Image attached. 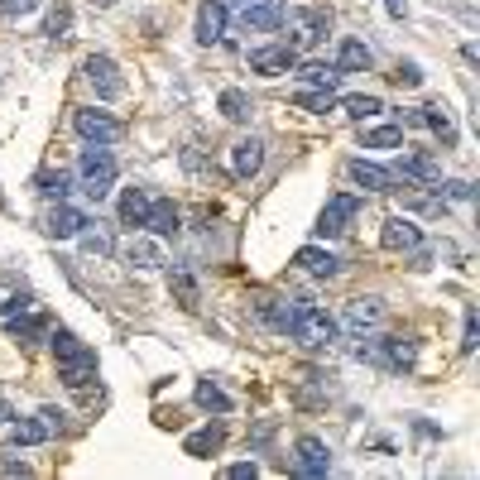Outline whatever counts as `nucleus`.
Here are the masks:
<instances>
[{"instance_id":"nucleus-20","label":"nucleus","mask_w":480,"mask_h":480,"mask_svg":"<svg viewBox=\"0 0 480 480\" xmlns=\"http://www.w3.org/2000/svg\"><path fill=\"white\" fill-rule=\"evenodd\" d=\"M82 226H92V221L82 217L77 207H67V202H58V207H49V211H44V231H49L53 240H67V236H77Z\"/></svg>"},{"instance_id":"nucleus-42","label":"nucleus","mask_w":480,"mask_h":480,"mask_svg":"<svg viewBox=\"0 0 480 480\" xmlns=\"http://www.w3.org/2000/svg\"><path fill=\"white\" fill-rule=\"evenodd\" d=\"M442 192L451 197V202H471V182H461V178H451V182H442Z\"/></svg>"},{"instance_id":"nucleus-22","label":"nucleus","mask_w":480,"mask_h":480,"mask_svg":"<svg viewBox=\"0 0 480 480\" xmlns=\"http://www.w3.org/2000/svg\"><path fill=\"white\" fill-rule=\"evenodd\" d=\"M375 67V53L365 49V39H342V49H336V73H370Z\"/></svg>"},{"instance_id":"nucleus-5","label":"nucleus","mask_w":480,"mask_h":480,"mask_svg":"<svg viewBox=\"0 0 480 480\" xmlns=\"http://www.w3.org/2000/svg\"><path fill=\"white\" fill-rule=\"evenodd\" d=\"M360 360H375V365H385V370H413L418 346L408 342V336H379V342L360 346Z\"/></svg>"},{"instance_id":"nucleus-4","label":"nucleus","mask_w":480,"mask_h":480,"mask_svg":"<svg viewBox=\"0 0 480 480\" xmlns=\"http://www.w3.org/2000/svg\"><path fill=\"white\" fill-rule=\"evenodd\" d=\"M284 24H289V49L293 53L313 49V44H322V39L332 34V15H327V10H313V5L284 10Z\"/></svg>"},{"instance_id":"nucleus-17","label":"nucleus","mask_w":480,"mask_h":480,"mask_svg":"<svg viewBox=\"0 0 480 480\" xmlns=\"http://www.w3.org/2000/svg\"><path fill=\"white\" fill-rule=\"evenodd\" d=\"M342 322H346L351 332H360V336H365V332H375L379 322H385V303H379L375 293H370V298H351V303H346V313H342Z\"/></svg>"},{"instance_id":"nucleus-46","label":"nucleus","mask_w":480,"mask_h":480,"mask_svg":"<svg viewBox=\"0 0 480 480\" xmlns=\"http://www.w3.org/2000/svg\"><path fill=\"white\" fill-rule=\"evenodd\" d=\"M221 5H245V0H221Z\"/></svg>"},{"instance_id":"nucleus-33","label":"nucleus","mask_w":480,"mask_h":480,"mask_svg":"<svg viewBox=\"0 0 480 480\" xmlns=\"http://www.w3.org/2000/svg\"><path fill=\"white\" fill-rule=\"evenodd\" d=\"M365 149H399L404 145V125H375V130L360 135Z\"/></svg>"},{"instance_id":"nucleus-2","label":"nucleus","mask_w":480,"mask_h":480,"mask_svg":"<svg viewBox=\"0 0 480 480\" xmlns=\"http://www.w3.org/2000/svg\"><path fill=\"white\" fill-rule=\"evenodd\" d=\"M116 154H111L106 145H92V149H82V159H77V178H82V192L92 197V202H102V197L116 188Z\"/></svg>"},{"instance_id":"nucleus-9","label":"nucleus","mask_w":480,"mask_h":480,"mask_svg":"<svg viewBox=\"0 0 480 480\" xmlns=\"http://www.w3.org/2000/svg\"><path fill=\"white\" fill-rule=\"evenodd\" d=\"M356 211H360V197H351V192H336V197H327V207H322V217H317V236H322V240H332V236L351 231Z\"/></svg>"},{"instance_id":"nucleus-11","label":"nucleus","mask_w":480,"mask_h":480,"mask_svg":"<svg viewBox=\"0 0 480 480\" xmlns=\"http://www.w3.org/2000/svg\"><path fill=\"white\" fill-rule=\"evenodd\" d=\"M389 173L399 178L404 188H408V182H428V188H432V182H442V164H437L432 154H399Z\"/></svg>"},{"instance_id":"nucleus-19","label":"nucleus","mask_w":480,"mask_h":480,"mask_svg":"<svg viewBox=\"0 0 480 480\" xmlns=\"http://www.w3.org/2000/svg\"><path fill=\"white\" fill-rule=\"evenodd\" d=\"M293 264H298L303 274H313V279H336L342 274V260H336L332 250H322V245H303L298 255H293Z\"/></svg>"},{"instance_id":"nucleus-12","label":"nucleus","mask_w":480,"mask_h":480,"mask_svg":"<svg viewBox=\"0 0 480 480\" xmlns=\"http://www.w3.org/2000/svg\"><path fill=\"white\" fill-rule=\"evenodd\" d=\"M298 461H293V471L307 476V480H322V476H332V451L322 437H298Z\"/></svg>"},{"instance_id":"nucleus-26","label":"nucleus","mask_w":480,"mask_h":480,"mask_svg":"<svg viewBox=\"0 0 480 480\" xmlns=\"http://www.w3.org/2000/svg\"><path fill=\"white\" fill-rule=\"evenodd\" d=\"M298 303H303V298H293V293H289V298H264V303H260V317L270 322L274 332H284V336H289L293 317H298Z\"/></svg>"},{"instance_id":"nucleus-28","label":"nucleus","mask_w":480,"mask_h":480,"mask_svg":"<svg viewBox=\"0 0 480 480\" xmlns=\"http://www.w3.org/2000/svg\"><path fill=\"white\" fill-rule=\"evenodd\" d=\"M293 73H298L303 87H313V92H336V82H342L336 63H303V67H293Z\"/></svg>"},{"instance_id":"nucleus-39","label":"nucleus","mask_w":480,"mask_h":480,"mask_svg":"<svg viewBox=\"0 0 480 480\" xmlns=\"http://www.w3.org/2000/svg\"><path fill=\"white\" fill-rule=\"evenodd\" d=\"M39 5H44V0H0V20H24V15H34Z\"/></svg>"},{"instance_id":"nucleus-25","label":"nucleus","mask_w":480,"mask_h":480,"mask_svg":"<svg viewBox=\"0 0 480 480\" xmlns=\"http://www.w3.org/2000/svg\"><path fill=\"white\" fill-rule=\"evenodd\" d=\"M125 260L135 264V270H164V250H159V240H149V236H130V245H125Z\"/></svg>"},{"instance_id":"nucleus-27","label":"nucleus","mask_w":480,"mask_h":480,"mask_svg":"<svg viewBox=\"0 0 480 480\" xmlns=\"http://www.w3.org/2000/svg\"><path fill=\"white\" fill-rule=\"evenodd\" d=\"M221 442H226V428L221 422H207V428L182 437V451H188V457H211V451H221Z\"/></svg>"},{"instance_id":"nucleus-13","label":"nucleus","mask_w":480,"mask_h":480,"mask_svg":"<svg viewBox=\"0 0 480 480\" xmlns=\"http://www.w3.org/2000/svg\"><path fill=\"white\" fill-rule=\"evenodd\" d=\"M5 332L15 336V342L34 346V342H44V336H49V317L30 303V307H20V313H10V317H5Z\"/></svg>"},{"instance_id":"nucleus-47","label":"nucleus","mask_w":480,"mask_h":480,"mask_svg":"<svg viewBox=\"0 0 480 480\" xmlns=\"http://www.w3.org/2000/svg\"><path fill=\"white\" fill-rule=\"evenodd\" d=\"M96 5H116V0H96Z\"/></svg>"},{"instance_id":"nucleus-29","label":"nucleus","mask_w":480,"mask_h":480,"mask_svg":"<svg viewBox=\"0 0 480 480\" xmlns=\"http://www.w3.org/2000/svg\"><path fill=\"white\" fill-rule=\"evenodd\" d=\"M145 217H149V192L145 188H125L120 192V221L130 226V231H139Z\"/></svg>"},{"instance_id":"nucleus-38","label":"nucleus","mask_w":480,"mask_h":480,"mask_svg":"<svg viewBox=\"0 0 480 480\" xmlns=\"http://www.w3.org/2000/svg\"><path fill=\"white\" fill-rule=\"evenodd\" d=\"M480 346V313L476 307H466V327H461V351L471 356V351Z\"/></svg>"},{"instance_id":"nucleus-1","label":"nucleus","mask_w":480,"mask_h":480,"mask_svg":"<svg viewBox=\"0 0 480 480\" xmlns=\"http://www.w3.org/2000/svg\"><path fill=\"white\" fill-rule=\"evenodd\" d=\"M49 342H53V360H58V379L67 389H87L96 379V351L82 342L77 332H67V327H58Z\"/></svg>"},{"instance_id":"nucleus-3","label":"nucleus","mask_w":480,"mask_h":480,"mask_svg":"<svg viewBox=\"0 0 480 480\" xmlns=\"http://www.w3.org/2000/svg\"><path fill=\"white\" fill-rule=\"evenodd\" d=\"M293 342H303L307 351H332L336 346V317L332 313H322L317 303H298V317H293V327H289Z\"/></svg>"},{"instance_id":"nucleus-30","label":"nucleus","mask_w":480,"mask_h":480,"mask_svg":"<svg viewBox=\"0 0 480 480\" xmlns=\"http://www.w3.org/2000/svg\"><path fill=\"white\" fill-rule=\"evenodd\" d=\"M217 106H221V116L236 120V125H245L250 116H255V102H250V96L240 92V87H226V92L217 96Z\"/></svg>"},{"instance_id":"nucleus-7","label":"nucleus","mask_w":480,"mask_h":480,"mask_svg":"<svg viewBox=\"0 0 480 480\" xmlns=\"http://www.w3.org/2000/svg\"><path fill=\"white\" fill-rule=\"evenodd\" d=\"M63 418H67V413H58V408H39L34 418L10 422V442H15V447H39V442H49V437L63 428Z\"/></svg>"},{"instance_id":"nucleus-41","label":"nucleus","mask_w":480,"mask_h":480,"mask_svg":"<svg viewBox=\"0 0 480 480\" xmlns=\"http://www.w3.org/2000/svg\"><path fill=\"white\" fill-rule=\"evenodd\" d=\"M394 82H399V87H418V82H422V67H418V63H399Z\"/></svg>"},{"instance_id":"nucleus-16","label":"nucleus","mask_w":480,"mask_h":480,"mask_svg":"<svg viewBox=\"0 0 480 480\" xmlns=\"http://www.w3.org/2000/svg\"><path fill=\"white\" fill-rule=\"evenodd\" d=\"M379 245L385 250H418L422 245V226L413 217H389L385 231H379Z\"/></svg>"},{"instance_id":"nucleus-43","label":"nucleus","mask_w":480,"mask_h":480,"mask_svg":"<svg viewBox=\"0 0 480 480\" xmlns=\"http://www.w3.org/2000/svg\"><path fill=\"white\" fill-rule=\"evenodd\" d=\"M226 476H231V480H255V476H260V466H255V461H240V466H231Z\"/></svg>"},{"instance_id":"nucleus-36","label":"nucleus","mask_w":480,"mask_h":480,"mask_svg":"<svg viewBox=\"0 0 480 480\" xmlns=\"http://www.w3.org/2000/svg\"><path fill=\"white\" fill-rule=\"evenodd\" d=\"M44 34H49V39H67V34H73V10H67V5L53 10L49 24H44Z\"/></svg>"},{"instance_id":"nucleus-18","label":"nucleus","mask_w":480,"mask_h":480,"mask_svg":"<svg viewBox=\"0 0 480 480\" xmlns=\"http://www.w3.org/2000/svg\"><path fill=\"white\" fill-rule=\"evenodd\" d=\"M145 226L159 240H168V236H178L182 231V211L168 202V197H149V217H145Z\"/></svg>"},{"instance_id":"nucleus-15","label":"nucleus","mask_w":480,"mask_h":480,"mask_svg":"<svg viewBox=\"0 0 480 480\" xmlns=\"http://www.w3.org/2000/svg\"><path fill=\"white\" fill-rule=\"evenodd\" d=\"M260 168H264V139L260 135L236 139V145H231V173L236 178H255Z\"/></svg>"},{"instance_id":"nucleus-8","label":"nucleus","mask_w":480,"mask_h":480,"mask_svg":"<svg viewBox=\"0 0 480 480\" xmlns=\"http://www.w3.org/2000/svg\"><path fill=\"white\" fill-rule=\"evenodd\" d=\"M73 130L87 139V145H116V139L125 135V125L116 116H106V111L87 106V111H77V116H73Z\"/></svg>"},{"instance_id":"nucleus-23","label":"nucleus","mask_w":480,"mask_h":480,"mask_svg":"<svg viewBox=\"0 0 480 480\" xmlns=\"http://www.w3.org/2000/svg\"><path fill=\"white\" fill-rule=\"evenodd\" d=\"M226 39V5L221 0H207L197 10V44H221Z\"/></svg>"},{"instance_id":"nucleus-32","label":"nucleus","mask_w":480,"mask_h":480,"mask_svg":"<svg viewBox=\"0 0 480 480\" xmlns=\"http://www.w3.org/2000/svg\"><path fill=\"white\" fill-rule=\"evenodd\" d=\"M197 408H207V413H231V394H226L217 379H197Z\"/></svg>"},{"instance_id":"nucleus-34","label":"nucleus","mask_w":480,"mask_h":480,"mask_svg":"<svg viewBox=\"0 0 480 480\" xmlns=\"http://www.w3.org/2000/svg\"><path fill=\"white\" fill-rule=\"evenodd\" d=\"M342 106H346L351 120H375L379 111H385V102H379V96H346Z\"/></svg>"},{"instance_id":"nucleus-31","label":"nucleus","mask_w":480,"mask_h":480,"mask_svg":"<svg viewBox=\"0 0 480 480\" xmlns=\"http://www.w3.org/2000/svg\"><path fill=\"white\" fill-rule=\"evenodd\" d=\"M422 111V125L442 139V145H457V125H451V111L442 106V102H432V106H418Z\"/></svg>"},{"instance_id":"nucleus-45","label":"nucleus","mask_w":480,"mask_h":480,"mask_svg":"<svg viewBox=\"0 0 480 480\" xmlns=\"http://www.w3.org/2000/svg\"><path fill=\"white\" fill-rule=\"evenodd\" d=\"M10 418H15V413H10V404H5V394H0V428H5V422Z\"/></svg>"},{"instance_id":"nucleus-21","label":"nucleus","mask_w":480,"mask_h":480,"mask_svg":"<svg viewBox=\"0 0 480 480\" xmlns=\"http://www.w3.org/2000/svg\"><path fill=\"white\" fill-rule=\"evenodd\" d=\"M346 173L360 182V188H370V192H399V178L389 173V168H379V164H365V159H351L346 164Z\"/></svg>"},{"instance_id":"nucleus-6","label":"nucleus","mask_w":480,"mask_h":480,"mask_svg":"<svg viewBox=\"0 0 480 480\" xmlns=\"http://www.w3.org/2000/svg\"><path fill=\"white\" fill-rule=\"evenodd\" d=\"M82 82L102 96V102H116V96L125 92V77H120V67L116 58H106V53H92L87 63H82Z\"/></svg>"},{"instance_id":"nucleus-35","label":"nucleus","mask_w":480,"mask_h":480,"mask_svg":"<svg viewBox=\"0 0 480 480\" xmlns=\"http://www.w3.org/2000/svg\"><path fill=\"white\" fill-rule=\"evenodd\" d=\"M39 192L58 197V202H63V197L73 192V178H67V173H39Z\"/></svg>"},{"instance_id":"nucleus-10","label":"nucleus","mask_w":480,"mask_h":480,"mask_svg":"<svg viewBox=\"0 0 480 480\" xmlns=\"http://www.w3.org/2000/svg\"><path fill=\"white\" fill-rule=\"evenodd\" d=\"M298 67V53H293L289 44H264V49H250V73L260 77H284Z\"/></svg>"},{"instance_id":"nucleus-40","label":"nucleus","mask_w":480,"mask_h":480,"mask_svg":"<svg viewBox=\"0 0 480 480\" xmlns=\"http://www.w3.org/2000/svg\"><path fill=\"white\" fill-rule=\"evenodd\" d=\"M298 106L303 111H332V92H313V87H307V92H298Z\"/></svg>"},{"instance_id":"nucleus-44","label":"nucleus","mask_w":480,"mask_h":480,"mask_svg":"<svg viewBox=\"0 0 480 480\" xmlns=\"http://www.w3.org/2000/svg\"><path fill=\"white\" fill-rule=\"evenodd\" d=\"M385 5H389V15H394V20H404V15H408V5H404V0H385Z\"/></svg>"},{"instance_id":"nucleus-14","label":"nucleus","mask_w":480,"mask_h":480,"mask_svg":"<svg viewBox=\"0 0 480 480\" xmlns=\"http://www.w3.org/2000/svg\"><path fill=\"white\" fill-rule=\"evenodd\" d=\"M240 24L245 30H260V34H270L284 24V0H245L240 5Z\"/></svg>"},{"instance_id":"nucleus-24","label":"nucleus","mask_w":480,"mask_h":480,"mask_svg":"<svg viewBox=\"0 0 480 480\" xmlns=\"http://www.w3.org/2000/svg\"><path fill=\"white\" fill-rule=\"evenodd\" d=\"M168 293H173L182 307L202 303V284H197V274L188 270V264H173V270H168Z\"/></svg>"},{"instance_id":"nucleus-37","label":"nucleus","mask_w":480,"mask_h":480,"mask_svg":"<svg viewBox=\"0 0 480 480\" xmlns=\"http://www.w3.org/2000/svg\"><path fill=\"white\" fill-rule=\"evenodd\" d=\"M77 240H82V250H87V255H111V236L106 231H87V226H82Z\"/></svg>"}]
</instances>
